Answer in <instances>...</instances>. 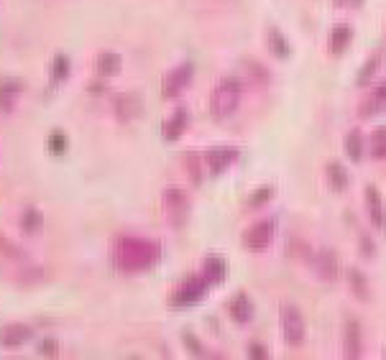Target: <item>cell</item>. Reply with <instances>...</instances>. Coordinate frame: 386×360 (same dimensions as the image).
<instances>
[{"mask_svg": "<svg viewBox=\"0 0 386 360\" xmlns=\"http://www.w3.org/2000/svg\"><path fill=\"white\" fill-rule=\"evenodd\" d=\"M274 230H276V220H261V222L251 225L243 233V245L253 253L266 251L271 238H274Z\"/></svg>", "mask_w": 386, "mask_h": 360, "instance_id": "6", "label": "cell"}, {"mask_svg": "<svg viewBox=\"0 0 386 360\" xmlns=\"http://www.w3.org/2000/svg\"><path fill=\"white\" fill-rule=\"evenodd\" d=\"M184 345H187V350H192L195 355H205V350H202V345L198 343V337L184 335Z\"/></svg>", "mask_w": 386, "mask_h": 360, "instance_id": "32", "label": "cell"}, {"mask_svg": "<svg viewBox=\"0 0 386 360\" xmlns=\"http://www.w3.org/2000/svg\"><path fill=\"white\" fill-rule=\"evenodd\" d=\"M51 74H54V79H64L67 74H70V59L64 54L54 56V64H51Z\"/></svg>", "mask_w": 386, "mask_h": 360, "instance_id": "30", "label": "cell"}, {"mask_svg": "<svg viewBox=\"0 0 386 360\" xmlns=\"http://www.w3.org/2000/svg\"><path fill=\"white\" fill-rule=\"evenodd\" d=\"M338 8H358L363 0H332Z\"/></svg>", "mask_w": 386, "mask_h": 360, "instance_id": "36", "label": "cell"}, {"mask_svg": "<svg viewBox=\"0 0 386 360\" xmlns=\"http://www.w3.org/2000/svg\"><path fill=\"white\" fill-rule=\"evenodd\" d=\"M312 268H315V274L320 281H332V279L338 276V256H335V251L323 248V251L315 256Z\"/></svg>", "mask_w": 386, "mask_h": 360, "instance_id": "10", "label": "cell"}, {"mask_svg": "<svg viewBox=\"0 0 386 360\" xmlns=\"http://www.w3.org/2000/svg\"><path fill=\"white\" fill-rule=\"evenodd\" d=\"M346 154L348 158H353V161H361L363 158V136L358 131H351L346 136Z\"/></svg>", "mask_w": 386, "mask_h": 360, "instance_id": "24", "label": "cell"}, {"mask_svg": "<svg viewBox=\"0 0 386 360\" xmlns=\"http://www.w3.org/2000/svg\"><path fill=\"white\" fill-rule=\"evenodd\" d=\"M384 110H386V82H381V85H376L366 95V100L361 102L358 113H361V117H371L384 113Z\"/></svg>", "mask_w": 386, "mask_h": 360, "instance_id": "11", "label": "cell"}, {"mask_svg": "<svg viewBox=\"0 0 386 360\" xmlns=\"http://www.w3.org/2000/svg\"><path fill=\"white\" fill-rule=\"evenodd\" d=\"M39 352H44V355H54V352H56V340H44V343L39 345Z\"/></svg>", "mask_w": 386, "mask_h": 360, "instance_id": "34", "label": "cell"}, {"mask_svg": "<svg viewBox=\"0 0 386 360\" xmlns=\"http://www.w3.org/2000/svg\"><path fill=\"white\" fill-rule=\"evenodd\" d=\"M236 158H238L236 149H230V146H215V149H210L205 154V166L207 172H210V177H220Z\"/></svg>", "mask_w": 386, "mask_h": 360, "instance_id": "9", "label": "cell"}, {"mask_svg": "<svg viewBox=\"0 0 386 360\" xmlns=\"http://www.w3.org/2000/svg\"><path fill=\"white\" fill-rule=\"evenodd\" d=\"M161 259V245L156 240H146L138 235H118L113 245V266L123 274L146 271Z\"/></svg>", "mask_w": 386, "mask_h": 360, "instance_id": "1", "label": "cell"}, {"mask_svg": "<svg viewBox=\"0 0 386 360\" xmlns=\"http://www.w3.org/2000/svg\"><path fill=\"white\" fill-rule=\"evenodd\" d=\"M161 207H164L166 222L172 227H184L189 218V197L182 187H166L161 197Z\"/></svg>", "mask_w": 386, "mask_h": 360, "instance_id": "3", "label": "cell"}, {"mask_svg": "<svg viewBox=\"0 0 386 360\" xmlns=\"http://www.w3.org/2000/svg\"><path fill=\"white\" fill-rule=\"evenodd\" d=\"M351 39H353V28H351L348 24H338L330 33V51L335 56H340L348 49Z\"/></svg>", "mask_w": 386, "mask_h": 360, "instance_id": "18", "label": "cell"}, {"mask_svg": "<svg viewBox=\"0 0 386 360\" xmlns=\"http://www.w3.org/2000/svg\"><path fill=\"white\" fill-rule=\"evenodd\" d=\"M271 195H274V189H271V187L256 189V192L248 197V207H261V204H266L268 199H271Z\"/></svg>", "mask_w": 386, "mask_h": 360, "instance_id": "29", "label": "cell"}, {"mask_svg": "<svg viewBox=\"0 0 386 360\" xmlns=\"http://www.w3.org/2000/svg\"><path fill=\"white\" fill-rule=\"evenodd\" d=\"M41 227H44V215H41L36 207H26V210L21 212V230L33 235V233H39Z\"/></svg>", "mask_w": 386, "mask_h": 360, "instance_id": "21", "label": "cell"}, {"mask_svg": "<svg viewBox=\"0 0 386 360\" xmlns=\"http://www.w3.org/2000/svg\"><path fill=\"white\" fill-rule=\"evenodd\" d=\"M189 79H192V64H179V67H174L169 74H164L161 79V95H164L166 100L169 97H177V95L189 85Z\"/></svg>", "mask_w": 386, "mask_h": 360, "instance_id": "8", "label": "cell"}, {"mask_svg": "<svg viewBox=\"0 0 386 360\" xmlns=\"http://www.w3.org/2000/svg\"><path fill=\"white\" fill-rule=\"evenodd\" d=\"M241 95H243V85L238 77H223L218 82V87L213 90V97H210V110H213L215 117H228L233 115L241 105Z\"/></svg>", "mask_w": 386, "mask_h": 360, "instance_id": "2", "label": "cell"}, {"mask_svg": "<svg viewBox=\"0 0 386 360\" xmlns=\"http://www.w3.org/2000/svg\"><path fill=\"white\" fill-rule=\"evenodd\" d=\"M348 276H351V286H353V289L358 286V289H361V297H366V291H363V276L358 274V271H351Z\"/></svg>", "mask_w": 386, "mask_h": 360, "instance_id": "33", "label": "cell"}, {"mask_svg": "<svg viewBox=\"0 0 386 360\" xmlns=\"http://www.w3.org/2000/svg\"><path fill=\"white\" fill-rule=\"evenodd\" d=\"M0 253H3V256H8V259H16V261H24V259H26L24 248H18L16 243H10V240H6L3 235H0Z\"/></svg>", "mask_w": 386, "mask_h": 360, "instance_id": "28", "label": "cell"}, {"mask_svg": "<svg viewBox=\"0 0 386 360\" xmlns=\"http://www.w3.org/2000/svg\"><path fill=\"white\" fill-rule=\"evenodd\" d=\"M113 110H115L120 123H131V120L143 115V97L138 92H120L113 100Z\"/></svg>", "mask_w": 386, "mask_h": 360, "instance_id": "7", "label": "cell"}, {"mask_svg": "<svg viewBox=\"0 0 386 360\" xmlns=\"http://www.w3.org/2000/svg\"><path fill=\"white\" fill-rule=\"evenodd\" d=\"M230 314H233V320L238 322V325H246V322L253 317V304L248 302V297L246 294H238L233 302H230Z\"/></svg>", "mask_w": 386, "mask_h": 360, "instance_id": "20", "label": "cell"}, {"mask_svg": "<svg viewBox=\"0 0 386 360\" xmlns=\"http://www.w3.org/2000/svg\"><path fill=\"white\" fill-rule=\"evenodd\" d=\"M33 337V329L29 325H6L0 327V345L3 347H18Z\"/></svg>", "mask_w": 386, "mask_h": 360, "instance_id": "12", "label": "cell"}, {"mask_svg": "<svg viewBox=\"0 0 386 360\" xmlns=\"http://www.w3.org/2000/svg\"><path fill=\"white\" fill-rule=\"evenodd\" d=\"M47 149L54 154V156H62L64 151H67V136L62 131H51L49 133V141H47Z\"/></svg>", "mask_w": 386, "mask_h": 360, "instance_id": "26", "label": "cell"}, {"mask_svg": "<svg viewBox=\"0 0 386 360\" xmlns=\"http://www.w3.org/2000/svg\"><path fill=\"white\" fill-rule=\"evenodd\" d=\"M366 207H369L371 222H373L378 230H384L386 227V207H384V202H381V195H378L373 187H366Z\"/></svg>", "mask_w": 386, "mask_h": 360, "instance_id": "14", "label": "cell"}, {"mask_svg": "<svg viewBox=\"0 0 386 360\" xmlns=\"http://www.w3.org/2000/svg\"><path fill=\"white\" fill-rule=\"evenodd\" d=\"M268 49H271L279 59H287V56H289V44H287V39L282 36L279 28H271V31H268Z\"/></svg>", "mask_w": 386, "mask_h": 360, "instance_id": "23", "label": "cell"}, {"mask_svg": "<svg viewBox=\"0 0 386 360\" xmlns=\"http://www.w3.org/2000/svg\"><path fill=\"white\" fill-rule=\"evenodd\" d=\"M371 154H373V158H378V161H384L386 158V126L376 128L373 136H371Z\"/></svg>", "mask_w": 386, "mask_h": 360, "instance_id": "25", "label": "cell"}, {"mask_svg": "<svg viewBox=\"0 0 386 360\" xmlns=\"http://www.w3.org/2000/svg\"><path fill=\"white\" fill-rule=\"evenodd\" d=\"M279 317H282V335L284 343L289 347H300L305 343V335H307V327H305V320H302V312L292 304H282L279 309Z\"/></svg>", "mask_w": 386, "mask_h": 360, "instance_id": "4", "label": "cell"}, {"mask_svg": "<svg viewBox=\"0 0 386 360\" xmlns=\"http://www.w3.org/2000/svg\"><path fill=\"white\" fill-rule=\"evenodd\" d=\"M184 164H187L189 174H192L195 181L200 184V164H198V158H195V154H184Z\"/></svg>", "mask_w": 386, "mask_h": 360, "instance_id": "31", "label": "cell"}, {"mask_svg": "<svg viewBox=\"0 0 386 360\" xmlns=\"http://www.w3.org/2000/svg\"><path fill=\"white\" fill-rule=\"evenodd\" d=\"M361 325L355 320L346 322V329H343V350H346V358H358L361 355Z\"/></svg>", "mask_w": 386, "mask_h": 360, "instance_id": "13", "label": "cell"}, {"mask_svg": "<svg viewBox=\"0 0 386 360\" xmlns=\"http://www.w3.org/2000/svg\"><path fill=\"white\" fill-rule=\"evenodd\" d=\"M248 355H251V358H266V347H261V345H248Z\"/></svg>", "mask_w": 386, "mask_h": 360, "instance_id": "35", "label": "cell"}, {"mask_svg": "<svg viewBox=\"0 0 386 360\" xmlns=\"http://www.w3.org/2000/svg\"><path fill=\"white\" fill-rule=\"evenodd\" d=\"M325 174H328V184H330V189H335V192H346L348 189V172L346 166L338 164V161H330L328 164V169H325Z\"/></svg>", "mask_w": 386, "mask_h": 360, "instance_id": "19", "label": "cell"}, {"mask_svg": "<svg viewBox=\"0 0 386 360\" xmlns=\"http://www.w3.org/2000/svg\"><path fill=\"white\" fill-rule=\"evenodd\" d=\"M207 286H210V284H207L205 276H189V279H184V281L177 286V291L172 294V304L174 306L198 304L200 299L205 297Z\"/></svg>", "mask_w": 386, "mask_h": 360, "instance_id": "5", "label": "cell"}, {"mask_svg": "<svg viewBox=\"0 0 386 360\" xmlns=\"http://www.w3.org/2000/svg\"><path fill=\"white\" fill-rule=\"evenodd\" d=\"M184 128H187V110L179 108L172 117H166L164 120L161 136H164V141H177V138L184 133Z\"/></svg>", "mask_w": 386, "mask_h": 360, "instance_id": "15", "label": "cell"}, {"mask_svg": "<svg viewBox=\"0 0 386 360\" xmlns=\"http://www.w3.org/2000/svg\"><path fill=\"white\" fill-rule=\"evenodd\" d=\"M21 92H24V82L18 77H0V95H13V97H18Z\"/></svg>", "mask_w": 386, "mask_h": 360, "instance_id": "27", "label": "cell"}, {"mask_svg": "<svg viewBox=\"0 0 386 360\" xmlns=\"http://www.w3.org/2000/svg\"><path fill=\"white\" fill-rule=\"evenodd\" d=\"M120 67H123V59H120V54H115V51H100V54H97V62H95V72H97L100 77H113V74H118Z\"/></svg>", "mask_w": 386, "mask_h": 360, "instance_id": "17", "label": "cell"}, {"mask_svg": "<svg viewBox=\"0 0 386 360\" xmlns=\"http://www.w3.org/2000/svg\"><path fill=\"white\" fill-rule=\"evenodd\" d=\"M381 62H384V54L381 51H376V54H371V59L361 67V72H358V79H355V85L358 87H366L373 79V74L378 72V67H381Z\"/></svg>", "mask_w": 386, "mask_h": 360, "instance_id": "22", "label": "cell"}, {"mask_svg": "<svg viewBox=\"0 0 386 360\" xmlns=\"http://www.w3.org/2000/svg\"><path fill=\"white\" fill-rule=\"evenodd\" d=\"M202 276L207 284H223L228 276V263L223 261V256H207L205 266H202Z\"/></svg>", "mask_w": 386, "mask_h": 360, "instance_id": "16", "label": "cell"}]
</instances>
